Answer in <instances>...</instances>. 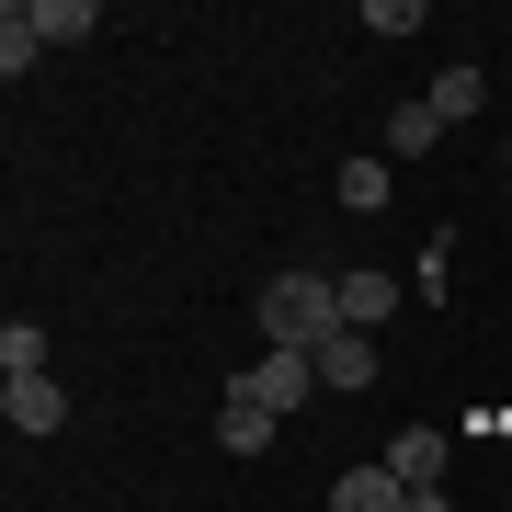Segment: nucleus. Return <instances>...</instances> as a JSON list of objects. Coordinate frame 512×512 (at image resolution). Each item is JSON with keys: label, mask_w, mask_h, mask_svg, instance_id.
<instances>
[{"label": "nucleus", "mask_w": 512, "mask_h": 512, "mask_svg": "<svg viewBox=\"0 0 512 512\" xmlns=\"http://www.w3.org/2000/svg\"><path fill=\"white\" fill-rule=\"evenodd\" d=\"M251 319H262V353H319L330 330H342V274L296 262V274H274L251 296Z\"/></svg>", "instance_id": "1"}, {"label": "nucleus", "mask_w": 512, "mask_h": 512, "mask_svg": "<svg viewBox=\"0 0 512 512\" xmlns=\"http://www.w3.org/2000/svg\"><path fill=\"white\" fill-rule=\"evenodd\" d=\"M228 399H262L274 421H285V410H308V399H319V353H262V365L228 387Z\"/></svg>", "instance_id": "2"}, {"label": "nucleus", "mask_w": 512, "mask_h": 512, "mask_svg": "<svg viewBox=\"0 0 512 512\" xmlns=\"http://www.w3.org/2000/svg\"><path fill=\"white\" fill-rule=\"evenodd\" d=\"M0 421H12V433H57V421H69V387L57 376H12L0 387Z\"/></svg>", "instance_id": "3"}, {"label": "nucleus", "mask_w": 512, "mask_h": 512, "mask_svg": "<svg viewBox=\"0 0 512 512\" xmlns=\"http://www.w3.org/2000/svg\"><path fill=\"white\" fill-rule=\"evenodd\" d=\"M387 478H399V490H433V478H444V433H433V421H410V433L399 444H387V456H376Z\"/></svg>", "instance_id": "4"}, {"label": "nucleus", "mask_w": 512, "mask_h": 512, "mask_svg": "<svg viewBox=\"0 0 512 512\" xmlns=\"http://www.w3.org/2000/svg\"><path fill=\"white\" fill-rule=\"evenodd\" d=\"M319 387H376V330H330L319 342Z\"/></svg>", "instance_id": "5"}, {"label": "nucleus", "mask_w": 512, "mask_h": 512, "mask_svg": "<svg viewBox=\"0 0 512 512\" xmlns=\"http://www.w3.org/2000/svg\"><path fill=\"white\" fill-rule=\"evenodd\" d=\"M330 512H410V490L387 467H342V478H330Z\"/></svg>", "instance_id": "6"}, {"label": "nucleus", "mask_w": 512, "mask_h": 512, "mask_svg": "<svg viewBox=\"0 0 512 512\" xmlns=\"http://www.w3.org/2000/svg\"><path fill=\"white\" fill-rule=\"evenodd\" d=\"M262 444H274V410H262V399H228L217 410V456H262Z\"/></svg>", "instance_id": "7"}, {"label": "nucleus", "mask_w": 512, "mask_h": 512, "mask_svg": "<svg viewBox=\"0 0 512 512\" xmlns=\"http://www.w3.org/2000/svg\"><path fill=\"white\" fill-rule=\"evenodd\" d=\"M387 308H399L387 274H342V330H387Z\"/></svg>", "instance_id": "8"}, {"label": "nucleus", "mask_w": 512, "mask_h": 512, "mask_svg": "<svg viewBox=\"0 0 512 512\" xmlns=\"http://www.w3.org/2000/svg\"><path fill=\"white\" fill-rule=\"evenodd\" d=\"M23 23H35V46H80L92 35V0H23Z\"/></svg>", "instance_id": "9"}, {"label": "nucleus", "mask_w": 512, "mask_h": 512, "mask_svg": "<svg viewBox=\"0 0 512 512\" xmlns=\"http://www.w3.org/2000/svg\"><path fill=\"white\" fill-rule=\"evenodd\" d=\"M421 148H444V114L433 103H399V114H387V160H421Z\"/></svg>", "instance_id": "10"}, {"label": "nucleus", "mask_w": 512, "mask_h": 512, "mask_svg": "<svg viewBox=\"0 0 512 512\" xmlns=\"http://www.w3.org/2000/svg\"><path fill=\"white\" fill-rule=\"evenodd\" d=\"M12 376H46V330L35 319H0V387Z\"/></svg>", "instance_id": "11"}, {"label": "nucleus", "mask_w": 512, "mask_h": 512, "mask_svg": "<svg viewBox=\"0 0 512 512\" xmlns=\"http://www.w3.org/2000/svg\"><path fill=\"white\" fill-rule=\"evenodd\" d=\"M342 205L376 217V205H387V160H342Z\"/></svg>", "instance_id": "12"}, {"label": "nucleus", "mask_w": 512, "mask_h": 512, "mask_svg": "<svg viewBox=\"0 0 512 512\" xmlns=\"http://www.w3.org/2000/svg\"><path fill=\"white\" fill-rule=\"evenodd\" d=\"M35 57H46V46H35V23H23V0H12V12H0V69L23 80V69H35Z\"/></svg>", "instance_id": "13"}, {"label": "nucleus", "mask_w": 512, "mask_h": 512, "mask_svg": "<svg viewBox=\"0 0 512 512\" xmlns=\"http://www.w3.org/2000/svg\"><path fill=\"white\" fill-rule=\"evenodd\" d=\"M421 103H433L444 126H456V114H478V69H444V80H433V92H421Z\"/></svg>", "instance_id": "14"}, {"label": "nucleus", "mask_w": 512, "mask_h": 512, "mask_svg": "<svg viewBox=\"0 0 512 512\" xmlns=\"http://www.w3.org/2000/svg\"><path fill=\"white\" fill-rule=\"evenodd\" d=\"M365 35H387V46L421 35V0H365Z\"/></svg>", "instance_id": "15"}, {"label": "nucleus", "mask_w": 512, "mask_h": 512, "mask_svg": "<svg viewBox=\"0 0 512 512\" xmlns=\"http://www.w3.org/2000/svg\"><path fill=\"white\" fill-rule=\"evenodd\" d=\"M410 512H456V501H444V490H410Z\"/></svg>", "instance_id": "16"}, {"label": "nucleus", "mask_w": 512, "mask_h": 512, "mask_svg": "<svg viewBox=\"0 0 512 512\" xmlns=\"http://www.w3.org/2000/svg\"><path fill=\"white\" fill-rule=\"evenodd\" d=\"M501 160H512V148H501Z\"/></svg>", "instance_id": "17"}]
</instances>
